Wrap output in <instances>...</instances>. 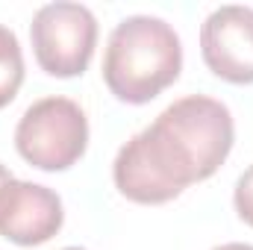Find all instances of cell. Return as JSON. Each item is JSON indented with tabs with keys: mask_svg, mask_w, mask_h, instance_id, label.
<instances>
[{
	"mask_svg": "<svg viewBox=\"0 0 253 250\" xmlns=\"http://www.w3.org/2000/svg\"><path fill=\"white\" fill-rule=\"evenodd\" d=\"M233 203H236V212L239 218L253 227V165L236 180V194H233Z\"/></svg>",
	"mask_w": 253,
	"mask_h": 250,
	"instance_id": "cell-8",
	"label": "cell"
},
{
	"mask_svg": "<svg viewBox=\"0 0 253 250\" xmlns=\"http://www.w3.org/2000/svg\"><path fill=\"white\" fill-rule=\"evenodd\" d=\"M12 180H15V177H12V171H9L6 165H0V200H3V194H6V188H9Z\"/></svg>",
	"mask_w": 253,
	"mask_h": 250,
	"instance_id": "cell-9",
	"label": "cell"
},
{
	"mask_svg": "<svg viewBox=\"0 0 253 250\" xmlns=\"http://www.w3.org/2000/svg\"><path fill=\"white\" fill-rule=\"evenodd\" d=\"M233 141L236 124L227 103L206 94L180 97L118 150L112 162L115 188L132 203H168L209 180L227 162Z\"/></svg>",
	"mask_w": 253,
	"mask_h": 250,
	"instance_id": "cell-1",
	"label": "cell"
},
{
	"mask_svg": "<svg viewBox=\"0 0 253 250\" xmlns=\"http://www.w3.org/2000/svg\"><path fill=\"white\" fill-rule=\"evenodd\" d=\"M212 250H253V245H245V242H230V245H221V248Z\"/></svg>",
	"mask_w": 253,
	"mask_h": 250,
	"instance_id": "cell-10",
	"label": "cell"
},
{
	"mask_svg": "<svg viewBox=\"0 0 253 250\" xmlns=\"http://www.w3.org/2000/svg\"><path fill=\"white\" fill-rule=\"evenodd\" d=\"M62 200L53 188L12 180L0 200V236L21 248L50 242L62 230Z\"/></svg>",
	"mask_w": 253,
	"mask_h": 250,
	"instance_id": "cell-6",
	"label": "cell"
},
{
	"mask_svg": "<svg viewBox=\"0 0 253 250\" xmlns=\"http://www.w3.org/2000/svg\"><path fill=\"white\" fill-rule=\"evenodd\" d=\"M21 83H24V53L18 36L0 24V109L18 97Z\"/></svg>",
	"mask_w": 253,
	"mask_h": 250,
	"instance_id": "cell-7",
	"label": "cell"
},
{
	"mask_svg": "<svg viewBox=\"0 0 253 250\" xmlns=\"http://www.w3.org/2000/svg\"><path fill=\"white\" fill-rule=\"evenodd\" d=\"M200 53L206 68L233 83H253V9L227 3L218 6L200 27Z\"/></svg>",
	"mask_w": 253,
	"mask_h": 250,
	"instance_id": "cell-5",
	"label": "cell"
},
{
	"mask_svg": "<svg viewBox=\"0 0 253 250\" xmlns=\"http://www.w3.org/2000/svg\"><path fill=\"white\" fill-rule=\"evenodd\" d=\"M15 147L39 171H68L88 147V118L71 97H42L21 115Z\"/></svg>",
	"mask_w": 253,
	"mask_h": 250,
	"instance_id": "cell-3",
	"label": "cell"
},
{
	"mask_svg": "<svg viewBox=\"0 0 253 250\" xmlns=\"http://www.w3.org/2000/svg\"><path fill=\"white\" fill-rule=\"evenodd\" d=\"M62 250H85V248H62Z\"/></svg>",
	"mask_w": 253,
	"mask_h": 250,
	"instance_id": "cell-11",
	"label": "cell"
},
{
	"mask_svg": "<svg viewBox=\"0 0 253 250\" xmlns=\"http://www.w3.org/2000/svg\"><path fill=\"white\" fill-rule=\"evenodd\" d=\"M30 42L36 62L50 77H77L83 74L97 44V21L83 3H44L30 24Z\"/></svg>",
	"mask_w": 253,
	"mask_h": 250,
	"instance_id": "cell-4",
	"label": "cell"
},
{
	"mask_svg": "<svg viewBox=\"0 0 253 250\" xmlns=\"http://www.w3.org/2000/svg\"><path fill=\"white\" fill-rule=\"evenodd\" d=\"M183 71V44L174 27L153 15L124 18L106 42L103 83L106 88L132 106L150 103Z\"/></svg>",
	"mask_w": 253,
	"mask_h": 250,
	"instance_id": "cell-2",
	"label": "cell"
}]
</instances>
